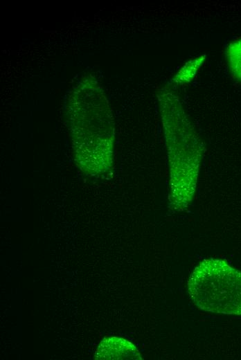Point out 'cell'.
I'll use <instances>...</instances> for the list:
<instances>
[{
    "label": "cell",
    "mask_w": 241,
    "mask_h": 360,
    "mask_svg": "<svg viewBox=\"0 0 241 360\" xmlns=\"http://www.w3.org/2000/svg\"><path fill=\"white\" fill-rule=\"evenodd\" d=\"M66 109L77 165L89 175L107 172L113 161L114 123L109 103L96 80L84 78L73 87Z\"/></svg>",
    "instance_id": "6da1fadb"
},
{
    "label": "cell",
    "mask_w": 241,
    "mask_h": 360,
    "mask_svg": "<svg viewBox=\"0 0 241 360\" xmlns=\"http://www.w3.org/2000/svg\"><path fill=\"white\" fill-rule=\"evenodd\" d=\"M158 100L169 163L168 208L178 213L193 199L204 147L177 96L163 89Z\"/></svg>",
    "instance_id": "7a4b0ae2"
},
{
    "label": "cell",
    "mask_w": 241,
    "mask_h": 360,
    "mask_svg": "<svg viewBox=\"0 0 241 360\" xmlns=\"http://www.w3.org/2000/svg\"><path fill=\"white\" fill-rule=\"evenodd\" d=\"M187 287L190 299L199 309L241 315V272L226 261L203 260L191 273Z\"/></svg>",
    "instance_id": "3957f363"
},
{
    "label": "cell",
    "mask_w": 241,
    "mask_h": 360,
    "mask_svg": "<svg viewBox=\"0 0 241 360\" xmlns=\"http://www.w3.org/2000/svg\"><path fill=\"white\" fill-rule=\"evenodd\" d=\"M95 359L141 360L142 357L131 342L123 338L114 336L105 338L100 342L96 351Z\"/></svg>",
    "instance_id": "277c9868"
},
{
    "label": "cell",
    "mask_w": 241,
    "mask_h": 360,
    "mask_svg": "<svg viewBox=\"0 0 241 360\" xmlns=\"http://www.w3.org/2000/svg\"><path fill=\"white\" fill-rule=\"evenodd\" d=\"M205 56L201 55L186 62L174 77L175 83L184 84L190 82L205 60Z\"/></svg>",
    "instance_id": "5b68a950"
},
{
    "label": "cell",
    "mask_w": 241,
    "mask_h": 360,
    "mask_svg": "<svg viewBox=\"0 0 241 360\" xmlns=\"http://www.w3.org/2000/svg\"><path fill=\"white\" fill-rule=\"evenodd\" d=\"M226 55L233 76L241 80V38L228 46Z\"/></svg>",
    "instance_id": "8992f818"
}]
</instances>
